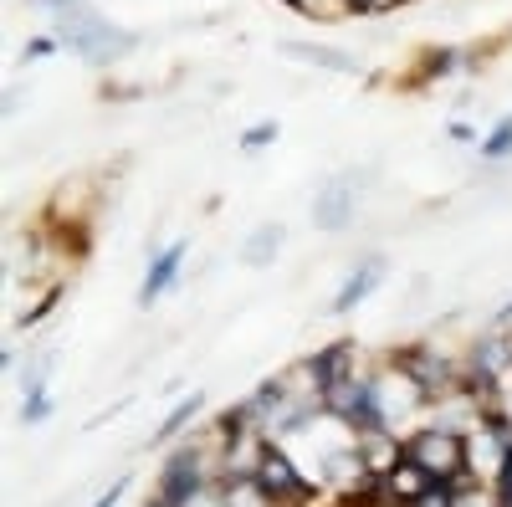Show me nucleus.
Listing matches in <instances>:
<instances>
[{
	"mask_svg": "<svg viewBox=\"0 0 512 507\" xmlns=\"http://www.w3.org/2000/svg\"><path fill=\"white\" fill-rule=\"evenodd\" d=\"M57 36L67 41L72 52L88 57V62H113L123 47H134V36L118 31L113 21H103L88 0H72V6L57 11Z\"/></svg>",
	"mask_w": 512,
	"mask_h": 507,
	"instance_id": "f257e3e1",
	"label": "nucleus"
},
{
	"mask_svg": "<svg viewBox=\"0 0 512 507\" xmlns=\"http://www.w3.org/2000/svg\"><path fill=\"white\" fill-rule=\"evenodd\" d=\"M405 461H415L431 482H446V487L466 482V441L446 426H425V431L405 436Z\"/></svg>",
	"mask_w": 512,
	"mask_h": 507,
	"instance_id": "f03ea898",
	"label": "nucleus"
},
{
	"mask_svg": "<svg viewBox=\"0 0 512 507\" xmlns=\"http://www.w3.org/2000/svg\"><path fill=\"white\" fill-rule=\"evenodd\" d=\"M251 477L262 482L282 507H303V497H313V477L297 472V461L282 451V441H267V451H262V461H256Z\"/></svg>",
	"mask_w": 512,
	"mask_h": 507,
	"instance_id": "7ed1b4c3",
	"label": "nucleus"
},
{
	"mask_svg": "<svg viewBox=\"0 0 512 507\" xmlns=\"http://www.w3.org/2000/svg\"><path fill=\"white\" fill-rule=\"evenodd\" d=\"M359 190H364L359 175L328 180V185L318 190V200H313V221H318L323 231H344V226L354 221V210H359Z\"/></svg>",
	"mask_w": 512,
	"mask_h": 507,
	"instance_id": "20e7f679",
	"label": "nucleus"
},
{
	"mask_svg": "<svg viewBox=\"0 0 512 507\" xmlns=\"http://www.w3.org/2000/svg\"><path fill=\"white\" fill-rule=\"evenodd\" d=\"M395 364H400V374L410 379L425 400H436V395L451 390V369H446V359L431 354V349H405V354H395Z\"/></svg>",
	"mask_w": 512,
	"mask_h": 507,
	"instance_id": "39448f33",
	"label": "nucleus"
},
{
	"mask_svg": "<svg viewBox=\"0 0 512 507\" xmlns=\"http://www.w3.org/2000/svg\"><path fill=\"white\" fill-rule=\"evenodd\" d=\"M200 487H210V482H205V467H200V451H180V456L164 467V477H159V497H164L169 507H180V502L195 497Z\"/></svg>",
	"mask_w": 512,
	"mask_h": 507,
	"instance_id": "423d86ee",
	"label": "nucleus"
},
{
	"mask_svg": "<svg viewBox=\"0 0 512 507\" xmlns=\"http://www.w3.org/2000/svg\"><path fill=\"white\" fill-rule=\"evenodd\" d=\"M185 251H190V246H185V241H175V246H164L159 257L149 262V272H144V287H139V303H144V308L159 298V292H164L169 282L180 277V267H185Z\"/></svg>",
	"mask_w": 512,
	"mask_h": 507,
	"instance_id": "0eeeda50",
	"label": "nucleus"
},
{
	"mask_svg": "<svg viewBox=\"0 0 512 507\" xmlns=\"http://www.w3.org/2000/svg\"><path fill=\"white\" fill-rule=\"evenodd\" d=\"M379 277H384V257H364V267H354V277L338 287V298H333V313H354L369 292L379 287Z\"/></svg>",
	"mask_w": 512,
	"mask_h": 507,
	"instance_id": "6e6552de",
	"label": "nucleus"
},
{
	"mask_svg": "<svg viewBox=\"0 0 512 507\" xmlns=\"http://www.w3.org/2000/svg\"><path fill=\"white\" fill-rule=\"evenodd\" d=\"M349 364H354V344L349 338H338V344H328L308 369H313V390L323 395L328 385H338V379H349Z\"/></svg>",
	"mask_w": 512,
	"mask_h": 507,
	"instance_id": "1a4fd4ad",
	"label": "nucleus"
},
{
	"mask_svg": "<svg viewBox=\"0 0 512 507\" xmlns=\"http://www.w3.org/2000/svg\"><path fill=\"white\" fill-rule=\"evenodd\" d=\"M282 52L297 57V62H318V67H333V72H359L354 57L344 52H333V47H308V41H282Z\"/></svg>",
	"mask_w": 512,
	"mask_h": 507,
	"instance_id": "9d476101",
	"label": "nucleus"
},
{
	"mask_svg": "<svg viewBox=\"0 0 512 507\" xmlns=\"http://www.w3.org/2000/svg\"><path fill=\"white\" fill-rule=\"evenodd\" d=\"M277 246H282V226H277V221H267L262 231H251V241L241 246V257H246L251 267H267V262L277 257Z\"/></svg>",
	"mask_w": 512,
	"mask_h": 507,
	"instance_id": "9b49d317",
	"label": "nucleus"
},
{
	"mask_svg": "<svg viewBox=\"0 0 512 507\" xmlns=\"http://www.w3.org/2000/svg\"><path fill=\"white\" fill-rule=\"evenodd\" d=\"M195 415H200V395H185V400L175 405V415H169V420H164V426L154 431V441H169V436H180V431L190 426V420H195Z\"/></svg>",
	"mask_w": 512,
	"mask_h": 507,
	"instance_id": "f8f14e48",
	"label": "nucleus"
},
{
	"mask_svg": "<svg viewBox=\"0 0 512 507\" xmlns=\"http://www.w3.org/2000/svg\"><path fill=\"white\" fill-rule=\"evenodd\" d=\"M507 154H512V113L482 139V159H507Z\"/></svg>",
	"mask_w": 512,
	"mask_h": 507,
	"instance_id": "ddd939ff",
	"label": "nucleus"
},
{
	"mask_svg": "<svg viewBox=\"0 0 512 507\" xmlns=\"http://www.w3.org/2000/svg\"><path fill=\"white\" fill-rule=\"evenodd\" d=\"M267 144H277V123H256V129L241 139V149H267Z\"/></svg>",
	"mask_w": 512,
	"mask_h": 507,
	"instance_id": "4468645a",
	"label": "nucleus"
},
{
	"mask_svg": "<svg viewBox=\"0 0 512 507\" xmlns=\"http://www.w3.org/2000/svg\"><path fill=\"white\" fill-rule=\"evenodd\" d=\"M451 507H492V502H487V492L472 487V492H451Z\"/></svg>",
	"mask_w": 512,
	"mask_h": 507,
	"instance_id": "2eb2a0df",
	"label": "nucleus"
},
{
	"mask_svg": "<svg viewBox=\"0 0 512 507\" xmlns=\"http://www.w3.org/2000/svg\"><path fill=\"white\" fill-rule=\"evenodd\" d=\"M52 47H57L52 36H36V41H26V57H52Z\"/></svg>",
	"mask_w": 512,
	"mask_h": 507,
	"instance_id": "dca6fc26",
	"label": "nucleus"
},
{
	"mask_svg": "<svg viewBox=\"0 0 512 507\" xmlns=\"http://www.w3.org/2000/svg\"><path fill=\"white\" fill-rule=\"evenodd\" d=\"M123 487H128V482H113V487H108V492H103V497H98L93 507H118V497H123Z\"/></svg>",
	"mask_w": 512,
	"mask_h": 507,
	"instance_id": "f3484780",
	"label": "nucleus"
},
{
	"mask_svg": "<svg viewBox=\"0 0 512 507\" xmlns=\"http://www.w3.org/2000/svg\"><path fill=\"white\" fill-rule=\"evenodd\" d=\"M502 318H512V303H507V308H502Z\"/></svg>",
	"mask_w": 512,
	"mask_h": 507,
	"instance_id": "a211bd4d",
	"label": "nucleus"
}]
</instances>
